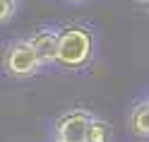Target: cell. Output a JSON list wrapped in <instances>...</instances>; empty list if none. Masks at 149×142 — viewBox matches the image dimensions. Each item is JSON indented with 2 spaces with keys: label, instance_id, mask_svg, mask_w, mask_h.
<instances>
[{
  "label": "cell",
  "instance_id": "6da1fadb",
  "mask_svg": "<svg viewBox=\"0 0 149 142\" xmlns=\"http://www.w3.org/2000/svg\"><path fill=\"white\" fill-rule=\"evenodd\" d=\"M91 51H94V39L87 27L70 24L60 29L58 34V55H55V65L65 70H82L91 60Z\"/></svg>",
  "mask_w": 149,
  "mask_h": 142
},
{
  "label": "cell",
  "instance_id": "7a4b0ae2",
  "mask_svg": "<svg viewBox=\"0 0 149 142\" xmlns=\"http://www.w3.org/2000/svg\"><path fill=\"white\" fill-rule=\"evenodd\" d=\"M3 65H5V72L10 75V77H31V75H36V70L41 68L39 55H36L31 41L10 43L7 51H5Z\"/></svg>",
  "mask_w": 149,
  "mask_h": 142
},
{
  "label": "cell",
  "instance_id": "3957f363",
  "mask_svg": "<svg viewBox=\"0 0 149 142\" xmlns=\"http://www.w3.org/2000/svg\"><path fill=\"white\" fill-rule=\"evenodd\" d=\"M91 118L94 116L84 108H74L70 113H65V116H60L58 123H55V140H60V142H87Z\"/></svg>",
  "mask_w": 149,
  "mask_h": 142
},
{
  "label": "cell",
  "instance_id": "277c9868",
  "mask_svg": "<svg viewBox=\"0 0 149 142\" xmlns=\"http://www.w3.org/2000/svg\"><path fill=\"white\" fill-rule=\"evenodd\" d=\"M58 29H39L31 36V46L36 55H39L41 68L43 65H55V55H58Z\"/></svg>",
  "mask_w": 149,
  "mask_h": 142
},
{
  "label": "cell",
  "instance_id": "5b68a950",
  "mask_svg": "<svg viewBox=\"0 0 149 142\" xmlns=\"http://www.w3.org/2000/svg\"><path fill=\"white\" fill-rule=\"evenodd\" d=\"M130 128L139 137H149V99L135 104V108L130 111Z\"/></svg>",
  "mask_w": 149,
  "mask_h": 142
},
{
  "label": "cell",
  "instance_id": "8992f818",
  "mask_svg": "<svg viewBox=\"0 0 149 142\" xmlns=\"http://www.w3.org/2000/svg\"><path fill=\"white\" fill-rule=\"evenodd\" d=\"M111 137V125L101 118H91L89 123V132H87V142H104Z\"/></svg>",
  "mask_w": 149,
  "mask_h": 142
},
{
  "label": "cell",
  "instance_id": "52a82bcc",
  "mask_svg": "<svg viewBox=\"0 0 149 142\" xmlns=\"http://www.w3.org/2000/svg\"><path fill=\"white\" fill-rule=\"evenodd\" d=\"M15 10H17V0H0V24L12 20Z\"/></svg>",
  "mask_w": 149,
  "mask_h": 142
},
{
  "label": "cell",
  "instance_id": "ba28073f",
  "mask_svg": "<svg viewBox=\"0 0 149 142\" xmlns=\"http://www.w3.org/2000/svg\"><path fill=\"white\" fill-rule=\"evenodd\" d=\"M137 3L142 5V7H147V10H149V0H137Z\"/></svg>",
  "mask_w": 149,
  "mask_h": 142
}]
</instances>
